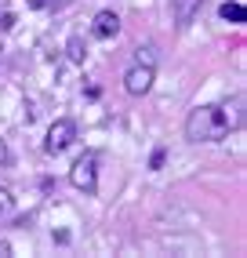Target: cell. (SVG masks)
Wrapping results in <instances>:
<instances>
[{
	"mask_svg": "<svg viewBox=\"0 0 247 258\" xmlns=\"http://www.w3.org/2000/svg\"><path fill=\"white\" fill-rule=\"evenodd\" d=\"M153 80H156V66H142V62H135L131 70H128V77H124V91L135 95V98H142V95H149Z\"/></svg>",
	"mask_w": 247,
	"mask_h": 258,
	"instance_id": "cell-4",
	"label": "cell"
},
{
	"mask_svg": "<svg viewBox=\"0 0 247 258\" xmlns=\"http://www.w3.org/2000/svg\"><path fill=\"white\" fill-rule=\"evenodd\" d=\"M0 258H11V244H8L4 236H0Z\"/></svg>",
	"mask_w": 247,
	"mask_h": 258,
	"instance_id": "cell-13",
	"label": "cell"
},
{
	"mask_svg": "<svg viewBox=\"0 0 247 258\" xmlns=\"http://www.w3.org/2000/svg\"><path fill=\"white\" fill-rule=\"evenodd\" d=\"M77 142V124L73 120H55V124L47 127V139H44V153L47 157H58V153H66L69 146Z\"/></svg>",
	"mask_w": 247,
	"mask_h": 258,
	"instance_id": "cell-3",
	"label": "cell"
},
{
	"mask_svg": "<svg viewBox=\"0 0 247 258\" xmlns=\"http://www.w3.org/2000/svg\"><path fill=\"white\" fill-rule=\"evenodd\" d=\"M91 33H95L98 40H113L116 33H120V15L116 11H98L95 22H91Z\"/></svg>",
	"mask_w": 247,
	"mask_h": 258,
	"instance_id": "cell-5",
	"label": "cell"
},
{
	"mask_svg": "<svg viewBox=\"0 0 247 258\" xmlns=\"http://www.w3.org/2000/svg\"><path fill=\"white\" fill-rule=\"evenodd\" d=\"M164 160H167V153H164V149H156L153 157H149V167H153V171H160V167H164Z\"/></svg>",
	"mask_w": 247,
	"mask_h": 258,
	"instance_id": "cell-11",
	"label": "cell"
},
{
	"mask_svg": "<svg viewBox=\"0 0 247 258\" xmlns=\"http://www.w3.org/2000/svg\"><path fill=\"white\" fill-rule=\"evenodd\" d=\"M243 124V113H240V98L233 106H197L186 116V139L189 142H222L229 131H236Z\"/></svg>",
	"mask_w": 247,
	"mask_h": 258,
	"instance_id": "cell-1",
	"label": "cell"
},
{
	"mask_svg": "<svg viewBox=\"0 0 247 258\" xmlns=\"http://www.w3.org/2000/svg\"><path fill=\"white\" fill-rule=\"evenodd\" d=\"M11 208H15V197L8 193L4 185H0V211H11Z\"/></svg>",
	"mask_w": 247,
	"mask_h": 258,
	"instance_id": "cell-10",
	"label": "cell"
},
{
	"mask_svg": "<svg viewBox=\"0 0 247 258\" xmlns=\"http://www.w3.org/2000/svg\"><path fill=\"white\" fill-rule=\"evenodd\" d=\"M26 4H29V8H51L55 0H26Z\"/></svg>",
	"mask_w": 247,
	"mask_h": 258,
	"instance_id": "cell-14",
	"label": "cell"
},
{
	"mask_svg": "<svg viewBox=\"0 0 247 258\" xmlns=\"http://www.w3.org/2000/svg\"><path fill=\"white\" fill-rule=\"evenodd\" d=\"M8 160H11V149H8V142H4V139H0V167H4Z\"/></svg>",
	"mask_w": 247,
	"mask_h": 258,
	"instance_id": "cell-12",
	"label": "cell"
},
{
	"mask_svg": "<svg viewBox=\"0 0 247 258\" xmlns=\"http://www.w3.org/2000/svg\"><path fill=\"white\" fill-rule=\"evenodd\" d=\"M135 62H142V66H156V51H153V47H138V51H135Z\"/></svg>",
	"mask_w": 247,
	"mask_h": 258,
	"instance_id": "cell-9",
	"label": "cell"
},
{
	"mask_svg": "<svg viewBox=\"0 0 247 258\" xmlns=\"http://www.w3.org/2000/svg\"><path fill=\"white\" fill-rule=\"evenodd\" d=\"M0 11H4V4H0Z\"/></svg>",
	"mask_w": 247,
	"mask_h": 258,
	"instance_id": "cell-15",
	"label": "cell"
},
{
	"mask_svg": "<svg viewBox=\"0 0 247 258\" xmlns=\"http://www.w3.org/2000/svg\"><path fill=\"white\" fill-rule=\"evenodd\" d=\"M66 55H69V62H84V58H87V44H84L80 37H69Z\"/></svg>",
	"mask_w": 247,
	"mask_h": 258,
	"instance_id": "cell-8",
	"label": "cell"
},
{
	"mask_svg": "<svg viewBox=\"0 0 247 258\" xmlns=\"http://www.w3.org/2000/svg\"><path fill=\"white\" fill-rule=\"evenodd\" d=\"M69 182H73V189H80L84 197H95L98 193V153H84V157L69 167Z\"/></svg>",
	"mask_w": 247,
	"mask_h": 258,
	"instance_id": "cell-2",
	"label": "cell"
},
{
	"mask_svg": "<svg viewBox=\"0 0 247 258\" xmlns=\"http://www.w3.org/2000/svg\"><path fill=\"white\" fill-rule=\"evenodd\" d=\"M218 19H222V22H233V26H243L247 11H243V4H229V0H225V4L218 8Z\"/></svg>",
	"mask_w": 247,
	"mask_h": 258,
	"instance_id": "cell-7",
	"label": "cell"
},
{
	"mask_svg": "<svg viewBox=\"0 0 247 258\" xmlns=\"http://www.w3.org/2000/svg\"><path fill=\"white\" fill-rule=\"evenodd\" d=\"M204 0H174V19H178V26H189L193 22V15L200 11Z\"/></svg>",
	"mask_w": 247,
	"mask_h": 258,
	"instance_id": "cell-6",
	"label": "cell"
}]
</instances>
